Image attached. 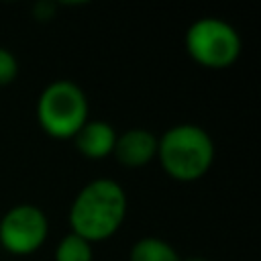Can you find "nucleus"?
<instances>
[{"label": "nucleus", "instance_id": "obj_1", "mask_svg": "<svg viewBox=\"0 0 261 261\" xmlns=\"http://www.w3.org/2000/svg\"><path fill=\"white\" fill-rule=\"evenodd\" d=\"M126 206V194L120 184L110 177L92 179L75 194L69 206L71 232L92 245L106 241L124 222Z\"/></svg>", "mask_w": 261, "mask_h": 261}, {"label": "nucleus", "instance_id": "obj_2", "mask_svg": "<svg viewBox=\"0 0 261 261\" xmlns=\"http://www.w3.org/2000/svg\"><path fill=\"white\" fill-rule=\"evenodd\" d=\"M214 141L198 124L184 122L157 137V161L175 181L190 184L204 177L214 163Z\"/></svg>", "mask_w": 261, "mask_h": 261}, {"label": "nucleus", "instance_id": "obj_3", "mask_svg": "<svg viewBox=\"0 0 261 261\" xmlns=\"http://www.w3.org/2000/svg\"><path fill=\"white\" fill-rule=\"evenodd\" d=\"M90 104L86 92L71 80H55L43 88L37 100V120L51 139H73L88 122Z\"/></svg>", "mask_w": 261, "mask_h": 261}, {"label": "nucleus", "instance_id": "obj_4", "mask_svg": "<svg viewBox=\"0 0 261 261\" xmlns=\"http://www.w3.org/2000/svg\"><path fill=\"white\" fill-rule=\"evenodd\" d=\"M243 43L237 29L214 16L200 18L186 31V51L206 69H226L241 55Z\"/></svg>", "mask_w": 261, "mask_h": 261}, {"label": "nucleus", "instance_id": "obj_5", "mask_svg": "<svg viewBox=\"0 0 261 261\" xmlns=\"http://www.w3.org/2000/svg\"><path fill=\"white\" fill-rule=\"evenodd\" d=\"M49 234V218L35 204H18L0 218V245L10 255H31L39 251Z\"/></svg>", "mask_w": 261, "mask_h": 261}, {"label": "nucleus", "instance_id": "obj_6", "mask_svg": "<svg viewBox=\"0 0 261 261\" xmlns=\"http://www.w3.org/2000/svg\"><path fill=\"white\" fill-rule=\"evenodd\" d=\"M112 155L122 167L141 169L157 157V137L147 128H128L116 135Z\"/></svg>", "mask_w": 261, "mask_h": 261}, {"label": "nucleus", "instance_id": "obj_7", "mask_svg": "<svg viewBox=\"0 0 261 261\" xmlns=\"http://www.w3.org/2000/svg\"><path fill=\"white\" fill-rule=\"evenodd\" d=\"M116 130L106 120H88L80 133L73 137L77 153H82L88 159H104L112 155L114 143H116Z\"/></svg>", "mask_w": 261, "mask_h": 261}, {"label": "nucleus", "instance_id": "obj_8", "mask_svg": "<svg viewBox=\"0 0 261 261\" xmlns=\"http://www.w3.org/2000/svg\"><path fill=\"white\" fill-rule=\"evenodd\" d=\"M128 261H184L173 245L159 237L139 239L128 253Z\"/></svg>", "mask_w": 261, "mask_h": 261}, {"label": "nucleus", "instance_id": "obj_9", "mask_svg": "<svg viewBox=\"0 0 261 261\" xmlns=\"http://www.w3.org/2000/svg\"><path fill=\"white\" fill-rule=\"evenodd\" d=\"M94 249L86 239L69 232L55 247V261H92Z\"/></svg>", "mask_w": 261, "mask_h": 261}, {"label": "nucleus", "instance_id": "obj_10", "mask_svg": "<svg viewBox=\"0 0 261 261\" xmlns=\"http://www.w3.org/2000/svg\"><path fill=\"white\" fill-rule=\"evenodd\" d=\"M18 75V59L6 47H0V88L10 86Z\"/></svg>", "mask_w": 261, "mask_h": 261}, {"label": "nucleus", "instance_id": "obj_11", "mask_svg": "<svg viewBox=\"0 0 261 261\" xmlns=\"http://www.w3.org/2000/svg\"><path fill=\"white\" fill-rule=\"evenodd\" d=\"M55 10H57V6L53 2H37L33 6V16L37 20H43L45 22V20H51L55 16Z\"/></svg>", "mask_w": 261, "mask_h": 261}, {"label": "nucleus", "instance_id": "obj_12", "mask_svg": "<svg viewBox=\"0 0 261 261\" xmlns=\"http://www.w3.org/2000/svg\"><path fill=\"white\" fill-rule=\"evenodd\" d=\"M186 261H208V259H204V257H190V259H186Z\"/></svg>", "mask_w": 261, "mask_h": 261}]
</instances>
